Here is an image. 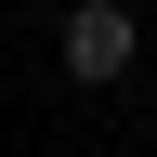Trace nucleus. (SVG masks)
<instances>
[{
    "mask_svg": "<svg viewBox=\"0 0 157 157\" xmlns=\"http://www.w3.org/2000/svg\"><path fill=\"white\" fill-rule=\"evenodd\" d=\"M131 52H144V26L118 0H78L66 13V78H131Z\"/></svg>",
    "mask_w": 157,
    "mask_h": 157,
    "instance_id": "f257e3e1",
    "label": "nucleus"
}]
</instances>
